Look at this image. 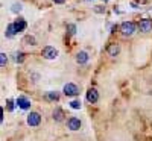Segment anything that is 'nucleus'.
<instances>
[{
    "label": "nucleus",
    "mask_w": 152,
    "mask_h": 141,
    "mask_svg": "<svg viewBox=\"0 0 152 141\" xmlns=\"http://www.w3.org/2000/svg\"><path fill=\"white\" fill-rule=\"evenodd\" d=\"M135 29H137V26L132 21H123L120 24V32L123 36H132L135 33Z\"/></svg>",
    "instance_id": "nucleus-1"
},
{
    "label": "nucleus",
    "mask_w": 152,
    "mask_h": 141,
    "mask_svg": "<svg viewBox=\"0 0 152 141\" xmlns=\"http://www.w3.org/2000/svg\"><path fill=\"white\" fill-rule=\"evenodd\" d=\"M62 93H64L67 97H75V96H78L79 94V88L76 84H66L64 88H62Z\"/></svg>",
    "instance_id": "nucleus-2"
},
{
    "label": "nucleus",
    "mask_w": 152,
    "mask_h": 141,
    "mask_svg": "<svg viewBox=\"0 0 152 141\" xmlns=\"http://www.w3.org/2000/svg\"><path fill=\"white\" fill-rule=\"evenodd\" d=\"M26 121H28V124H29V126H32V127L40 126V123H41V115H40V112H35V111L29 112V114H28Z\"/></svg>",
    "instance_id": "nucleus-3"
},
{
    "label": "nucleus",
    "mask_w": 152,
    "mask_h": 141,
    "mask_svg": "<svg viewBox=\"0 0 152 141\" xmlns=\"http://www.w3.org/2000/svg\"><path fill=\"white\" fill-rule=\"evenodd\" d=\"M43 58L44 59H56L58 58V50L55 49V47H52V46H46L44 49H43Z\"/></svg>",
    "instance_id": "nucleus-4"
},
{
    "label": "nucleus",
    "mask_w": 152,
    "mask_h": 141,
    "mask_svg": "<svg viewBox=\"0 0 152 141\" xmlns=\"http://www.w3.org/2000/svg\"><path fill=\"white\" fill-rule=\"evenodd\" d=\"M81 126H82V123H81V120H79L78 117H70V118L67 120V127H69L72 132L79 131Z\"/></svg>",
    "instance_id": "nucleus-5"
},
{
    "label": "nucleus",
    "mask_w": 152,
    "mask_h": 141,
    "mask_svg": "<svg viewBox=\"0 0 152 141\" xmlns=\"http://www.w3.org/2000/svg\"><path fill=\"white\" fill-rule=\"evenodd\" d=\"M138 31L143 32V33L151 32V31H152V20H149V18L140 20V23H138Z\"/></svg>",
    "instance_id": "nucleus-6"
},
{
    "label": "nucleus",
    "mask_w": 152,
    "mask_h": 141,
    "mask_svg": "<svg viewBox=\"0 0 152 141\" xmlns=\"http://www.w3.org/2000/svg\"><path fill=\"white\" fill-rule=\"evenodd\" d=\"M15 103H17V106L18 108H21V109H31V100L28 99V97H24V96H18L17 97V100H15Z\"/></svg>",
    "instance_id": "nucleus-7"
},
{
    "label": "nucleus",
    "mask_w": 152,
    "mask_h": 141,
    "mask_svg": "<svg viewBox=\"0 0 152 141\" xmlns=\"http://www.w3.org/2000/svg\"><path fill=\"white\" fill-rule=\"evenodd\" d=\"M107 53L110 55V56H119V53H120V46L117 44V43H111V44H108L107 46Z\"/></svg>",
    "instance_id": "nucleus-8"
},
{
    "label": "nucleus",
    "mask_w": 152,
    "mask_h": 141,
    "mask_svg": "<svg viewBox=\"0 0 152 141\" xmlns=\"http://www.w3.org/2000/svg\"><path fill=\"white\" fill-rule=\"evenodd\" d=\"M99 100V93L96 88H90L87 91V102H90V103H96Z\"/></svg>",
    "instance_id": "nucleus-9"
},
{
    "label": "nucleus",
    "mask_w": 152,
    "mask_h": 141,
    "mask_svg": "<svg viewBox=\"0 0 152 141\" xmlns=\"http://www.w3.org/2000/svg\"><path fill=\"white\" fill-rule=\"evenodd\" d=\"M76 62L79 64V65H84V64L88 62V53L84 52V50H81V52L76 53Z\"/></svg>",
    "instance_id": "nucleus-10"
},
{
    "label": "nucleus",
    "mask_w": 152,
    "mask_h": 141,
    "mask_svg": "<svg viewBox=\"0 0 152 141\" xmlns=\"http://www.w3.org/2000/svg\"><path fill=\"white\" fill-rule=\"evenodd\" d=\"M52 115H53V120H55V121H58V123H59V121H62V120H64V117H66L64 111H62L61 108H55Z\"/></svg>",
    "instance_id": "nucleus-11"
},
{
    "label": "nucleus",
    "mask_w": 152,
    "mask_h": 141,
    "mask_svg": "<svg viewBox=\"0 0 152 141\" xmlns=\"http://www.w3.org/2000/svg\"><path fill=\"white\" fill-rule=\"evenodd\" d=\"M14 26H15V31H17V33H18V32H23L24 29H26L28 24H26V21H24L23 18H18V20L14 21Z\"/></svg>",
    "instance_id": "nucleus-12"
},
{
    "label": "nucleus",
    "mask_w": 152,
    "mask_h": 141,
    "mask_svg": "<svg viewBox=\"0 0 152 141\" xmlns=\"http://www.w3.org/2000/svg\"><path fill=\"white\" fill-rule=\"evenodd\" d=\"M17 33V31H15V26H14V23H9L8 26H6V31H5V35H6V38H12Z\"/></svg>",
    "instance_id": "nucleus-13"
},
{
    "label": "nucleus",
    "mask_w": 152,
    "mask_h": 141,
    "mask_svg": "<svg viewBox=\"0 0 152 141\" xmlns=\"http://www.w3.org/2000/svg\"><path fill=\"white\" fill-rule=\"evenodd\" d=\"M44 99L49 100V102H56V100L59 99V94H58L56 91H47V93L44 94Z\"/></svg>",
    "instance_id": "nucleus-14"
},
{
    "label": "nucleus",
    "mask_w": 152,
    "mask_h": 141,
    "mask_svg": "<svg viewBox=\"0 0 152 141\" xmlns=\"http://www.w3.org/2000/svg\"><path fill=\"white\" fill-rule=\"evenodd\" d=\"M23 43H26L28 46H35V44H37V40H35V36L28 35V36H24V38H23Z\"/></svg>",
    "instance_id": "nucleus-15"
},
{
    "label": "nucleus",
    "mask_w": 152,
    "mask_h": 141,
    "mask_svg": "<svg viewBox=\"0 0 152 141\" xmlns=\"http://www.w3.org/2000/svg\"><path fill=\"white\" fill-rule=\"evenodd\" d=\"M70 108H72V109H81V100H78V99L72 100V102H70Z\"/></svg>",
    "instance_id": "nucleus-16"
},
{
    "label": "nucleus",
    "mask_w": 152,
    "mask_h": 141,
    "mask_svg": "<svg viewBox=\"0 0 152 141\" xmlns=\"http://www.w3.org/2000/svg\"><path fill=\"white\" fill-rule=\"evenodd\" d=\"M14 108H15V105H14V100L6 99V109H8L9 112H12V111H14Z\"/></svg>",
    "instance_id": "nucleus-17"
},
{
    "label": "nucleus",
    "mask_w": 152,
    "mask_h": 141,
    "mask_svg": "<svg viewBox=\"0 0 152 141\" xmlns=\"http://www.w3.org/2000/svg\"><path fill=\"white\" fill-rule=\"evenodd\" d=\"M8 64V58H6V53H0V67H5Z\"/></svg>",
    "instance_id": "nucleus-18"
},
{
    "label": "nucleus",
    "mask_w": 152,
    "mask_h": 141,
    "mask_svg": "<svg viewBox=\"0 0 152 141\" xmlns=\"http://www.w3.org/2000/svg\"><path fill=\"white\" fill-rule=\"evenodd\" d=\"M21 9H23L21 8V3H14V5H12V8H11V11L14 12V14H18Z\"/></svg>",
    "instance_id": "nucleus-19"
},
{
    "label": "nucleus",
    "mask_w": 152,
    "mask_h": 141,
    "mask_svg": "<svg viewBox=\"0 0 152 141\" xmlns=\"http://www.w3.org/2000/svg\"><path fill=\"white\" fill-rule=\"evenodd\" d=\"M67 32H69V35H75L76 33V26L75 24H67Z\"/></svg>",
    "instance_id": "nucleus-20"
},
{
    "label": "nucleus",
    "mask_w": 152,
    "mask_h": 141,
    "mask_svg": "<svg viewBox=\"0 0 152 141\" xmlns=\"http://www.w3.org/2000/svg\"><path fill=\"white\" fill-rule=\"evenodd\" d=\"M15 61H17L18 64H21V62L24 61V55H23L21 52H18V53H17V58H15Z\"/></svg>",
    "instance_id": "nucleus-21"
},
{
    "label": "nucleus",
    "mask_w": 152,
    "mask_h": 141,
    "mask_svg": "<svg viewBox=\"0 0 152 141\" xmlns=\"http://www.w3.org/2000/svg\"><path fill=\"white\" fill-rule=\"evenodd\" d=\"M53 2H55L56 5H62V3H64V2H66V0H53Z\"/></svg>",
    "instance_id": "nucleus-22"
}]
</instances>
